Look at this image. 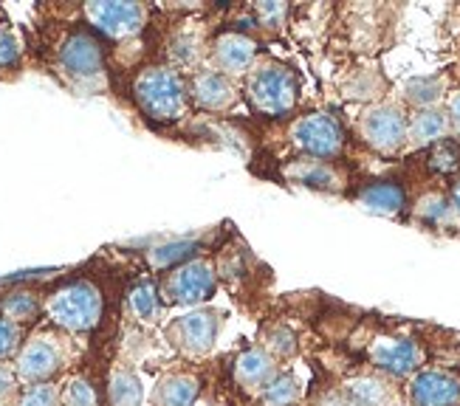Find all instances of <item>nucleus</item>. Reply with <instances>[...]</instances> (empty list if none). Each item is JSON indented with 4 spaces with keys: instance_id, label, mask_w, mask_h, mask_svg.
Returning a JSON list of instances; mask_svg holds the SVG:
<instances>
[{
    "instance_id": "2",
    "label": "nucleus",
    "mask_w": 460,
    "mask_h": 406,
    "mask_svg": "<svg viewBox=\"0 0 460 406\" xmlns=\"http://www.w3.org/2000/svg\"><path fill=\"white\" fill-rule=\"evenodd\" d=\"M49 316L66 331H91L102 316V296L91 282H71L49 299Z\"/></svg>"
},
{
    "instance_id": "36",
    "label": "nucleus",
    "mask_w": 460,
    "mask_h": 406,
    "mask_svg": "<svg viewBox=\"0 0 460 406\" xmlns=\"http://www.w3.org/2000/svg\"><path fill=\"white\" fill-rule=\"evenodd\" d=\"M449 113H452V125H455L457 133H460V93L452 96V102H449Z\"/></svg>"
},
{
    "instance_id": "10",
    "label": "nucleus",
    "mask_w": 460,
    "mask_h": 406,
    "mask_svg": "<svg viewBox=\"0 0 460 406\" xmlns=\"http://www.w3.org/2000/svg\"><path fill=\"white\" fill-rule=\"evenodd\" d=\"M59 66L74 79H93L102 71V49L91 34H74L59 51Z\"/></svg>"
},
{
    "instance_id": "28",
    "label": "nucleus",
    "mask_w": 460,
    "mask_h": 406,
    "mask_svg": "<svg viewBox=\"0 0 460 406\" xmlns=\"http://www.w3.org/2000/svg\"><path fill=\"white\" fill-rule=\"evenodd\" d=\"M63 406H96V393L85 378L68 381V387L63 393Z\"/></svg>"
},
{
    "instance_id": "5",
    "label": "nucleus",
    "mask_w": 460,
    "mask_h": 406,
    "mask_svg": "<svg viewBox=\"0 0 460 406\" xmlns=\"http://www.w3.org/2000/svg\"><path fill=\"white\" fill-rule=\"evenodd\" d=\"M362 133L370 147L382 150V153H393L402 147L407 138V119L393 105L373 108L362 121Z\"/></svg>"
},
{
    "instance_id": "30",
    "label": "nucleus",
    "mask_w": 460,
    "mask_h": 406,
    "mask_svg": "<svg viewBox=\"0 0 460 406\" xmlns=\"http://www.w3.org/2000/svg\"><path fill=\"white\" fill-rule=\"evenodd\" d=\"M20 344V328L9 319H0V358H9Z\"/></svg>"
},
{
    "instance_id": "35",
    "label": "nucleus",
    "mask_w": 460,
    "mask_h": 406,
    "mask_svg": "<svg viewBox=\"0 0 460 406\" xmlns=\"http://www.w3.org/2000/svg\"><path fill=\"white\" fill-rule=\"evenodd\" d=\"M12 390H14V373L0 364V398H6Z\"/></svg>"
},
{
    "instance_id": "31",
    "label": "nucleus",
    "mask_w": 460,
    "mask_h": 406,
    "mask_svg": "<svg viewBox=\"0 0 460 406\" xmlns=\"http://www.w3.org/2000/svg\"><path fill=\"white\" fill-rule=\"evenodd\" d=\"M432 167L435 170H444V172H449V170L457 167V150L449 145V141H444V145L432 153Z\"/></svg>"
},
{
    "instance_id": "11",
    "label": "nucleus",
    "mask_w": 460,
    "mask_h": 406,
    "mask_svg": "<svg viewBox=\"0 0 460 406\" xmlns=\"http://www.w3.org/2000/svg\"><path fill=\"white\" fill-rule=\"evenodd\" d=\"M412 403L415 406H457L460 403V381L447 373H438V370H427L421 375H415Z\"/></svg>"
},
{
    "instance_id": "25",
    "label": "nucleus",
    "mask_w": 460,
    "mask_h": 406,
    "mask_svg": "<svg viewBox=\"0 0 460 406\" xmlns=\"http://www.w3.org/2000/svg\"><path fill=\"white\" fill-rule=\"evenodd\" d=\"M0 308H4V319H9L14 324L26 322V319H31L37 313V296L29 294V291H17V294H9Z\"/></svg>"
},
{
    "instance_id": "21",
    "label": "nucleus",
    "mask_w": 460,
    "mask_h": 406,
    "mask_svg": "<svg viewBox=\"0 0 460 406\" xmlns=\"http://www.w3.org/2000/svg\"><path fill=\"white\" fill-rule=\"evenodd\" d=\"M348 395H350V403L353 406H385L390 401L387 395V387L382 381L376 378H358L348 387Z\"/></svg>"
},
{
    "instance_id": "32",
    "label": "nucleus",
    "mask_w": 460,
    "mask_h": 406,
    "mask_svg": "<svg viewBox=\"0 0 460 406\" xmlns=\"http://www.w3.org/2000/svg\"><path fill=\"white\" fill-rule=\"evenodd\" d=\"M17 40H14V34L12 31H6V29H0V68L4 66H12L14 59H17Z\"/></svg>"
},
{
    "instance_id": "22",
    "label": "nucleus",
    "mask_w": 460,
    "mask_h": 406,
    "mask_svg": "<svg viewBox=\"0 0 460 406\" xmlns=\"http://www.w3.org/2000/svg\"><path fill=\"white\" fill-rule=\"evenodd\" d=\"M158 291L150 282H142V286H136L133 294H130V311L142 319V322H153L158 316Z\"/></svg>"
},
{
    "instance_id": "14",
    "label": "nucleus",
    "mask_w": 460,
    "mask_h": 406,
    "mask_svg": "<svg viewBox=\"0 0 460 406\" xmlns=\"http://www.w3.org/2000/svg\"><path fill=\"white\" fill-rule=\"evenodd\" d=\"M254 59V43L243 34H224L215 46V63L224 71H246Z\"/></svg>"
},
{
    "instance_id": "8",
    "label": "nucleus",
    "mask_w": 460,
    "mask_h": 406,
    "mask_svg": "<svg viewBox=\"0 0 460 406\" xmlns=\"http://www.w3.org/2000/svg\"><path fill=\"white\" fill-rule=\"evenodd\" d=\"M221 331V316L212 311H195L190 316H181L172 324L175 344L190 356H201L212 348V341Z\"/></svg>"
},
{
    "instance_id": "9",
    "label": "nucleus",
    "mask_w": 460,
    "mask_h": 406,
    "mask_svg": "<svg viewBox=\"0 0 460 406\" xmlns=\"http://www.w3.org/2000/svg\"><path fill=\"white\" fill-rule=\"evenodd\" d=\"M170 296L181 304H195V302H204L212 296L215 291V274H212V266L204 260H195V262H187L184 269H178L170 282Z\"/></svg>"
},
{
    "instance_id": "1",
    "label": "nucleus",
    "mask_w": 460,
    "mask_h": 406,
    "mask_svg": "<svg viewBox=\"0 0 460 406\" xmlns=\"http://www.w3.org/2000/svg\"><path fill=\"white\" fill-rule=\"evenodd\" d=\"M136 102L155 121H172L184 113V85L170 68H147L133 85Z\"/></svg>"
},
{
    "instance_id": "4",
    "label": "nucleus",
    "mask_w": 460,
    "mask_h": 406,
    "mask_svg": "<svg viewBox=\"0 0 460 406\" xmlns=\"http://www.w3.org/2000/svg\"><path fill=\"white\" fill-rule=\"evenodd\" d=\"M291 138L296 141L299 147L311 155H319V158H331L342 150V128H339V121L328 113H311V116H303L294 125L291 130Z\"/></svg>"
},
{
    "instance_id": "33",
    "label": "nucleus",
    "mask_w": 460,
    "mask_h": 406,
    "mask_svg": "<svg viewBox=\"0 0 460 406\" xmlns=\"http://www.w3.org/2000/svg\"><path fill=\"white\" fill-rule=\"evenodd\" d=\"M257 14H260V20H263L266 26H277L279 20L286 17V6L283 4H260Z\"/></svg>"
},
{
    "instance_id": "37",
    "label": "nucleus",
    "mask_w": 460,
    "mask_h": 406,
    "mask_svg": "<svg viewBox=\"0 0 460 406\" xmlns=\"http://www.w3.org/2000/svg\"><path fill=\"white\" fill-rule=\"evenodd\" d=\"M455 207H457V212H460V184L455 187Z\"/></svg>"
},
{
    "instance_id": "3",
    "label": "nucleus",
    "mask_w": 460,
    "mask_h": 406,
    "mask_svg": "<svg viewBox=\"0 0 460 406\" xmlns=\"http://www.w3.org/2000/svg\"><path fill=\"white\" fill-rule=\"evenodd\" d=\"M249 96L254 102L257 110L279 116L291 110L294 99H296V83L288 68L269 63L263 68H257L249 79Z\"/></svg>"
},
{
    "instance_id": "13",
    "label": "nucleus",
    "mask_w": 460,
    "mask_h": 406,
    "mask_svg": "<svg viewBox=\"0 0 460 406\" xmlns=\"http://www.w3.org/2000/svg\"><path fill=\"white\" fill-rule=\"evenodd\" d=\"M192 91H195V99L198 105H204L209 110H224L234 102V88L232 83L217 71H204L195 76L192 83Z\"/></svg>"
},
{
    "instance_id": "24",
    "label": "nucleus",
    "mask_w": 460,
    "mask_h": 406,
    "mask_svg": "<svg viewBox=\"0 0 460 406\" xmlns=\"http://www.w3.org/2000/svg\"><path fill=\"white\" fill-rule=\"evenodd\" d=\"M296 395H299L296 378L294 375H279V378L266 384L263 403L266 406H291L296 401Z\"/></svg>"
},
{
    "instance_id": "16",
    "label": "nucleus",
    "mask_w": 460,
    "mask_h": 406,
    "mask_svg": "<svg viewBox=\"0 0 460 406\" xmlns=\"http://www.w3.org/2000/svg\"><path fill=\"white\" fill-rule=\"evenodd\" d=\"M358 203H362L367 212H376V215H395L404 207V192H402V187L385 181V184L367 187L362 195H358Z\"/></svg>"
},
{
    "instance_id": "26",
    "label": "nucleus",
    "mask_w": 460,
    "mask_h": 406,
    "mask_svg": "<svg viewBox=\"0 0 460 406\" xmlns=\"http://www.w3.org/2000/svg\"><path fill=\"white\" fill-rule=\"evenodd\" d=\"M441 93H444V83L438 76L412 79V83L407 85V96L412 102H418V105H429V102H435Z\"/></svg>"
},
{
    "instance_id": "19",
    "label": "nucleus",
    "mask_w": 460,
    "mask_h": 406,
    "mask_svg": "<svg viewBox=\"0 0 460 406\" xmlns=\"http://www.w3.org/2000/svg\"><path fill=\"white\" fill-rule=\"evenodd\" d=\"M288 178H294L296 184L314 187V190L336 187V172L331 167H325L323 161H296L294 167H288Z\"/></svg>"
},
{
    "instance_id": "17",
    "label": "nucleus",
    "mask_w": 460,
    "mask_h": 406,
    "mask_svg": "<svg viewBox=\"0 0 460 406\" xmlns=\"http://www.w3.org/2000/svg\"><path fill=\"white\" fill-rule=\"evenodd\" d=\"M198 398V381L190 375H172L162 381V387L155 393L158 406H192Z\"/></svg>"
},
{
    "instance_id": "23",
    "label": "nucleus",
    "mask_w": 460,
    "mask_h": 406,
    "mask_svg": "<svg viewBox=\"0 0 460 406\" xmlns=\"http://www.w3.org/2000/svg\"><path fill=\"white\" fill-rule=\"evenodd\" d=\"M192 252H198L195 243H190V240H175V243H167V246L153 249L150 252V262H153L155 269H170V266H175V262L187 260Z\"/></svg>"
},
{
    "instance_id": "20",
    "label": "nucleus",
    "mask_w": 460,
    "mask_h": 406,
    "mask_svg": "<svg viewBox=\"0 0 460 406\" xmlns=\"http://www.w3.org/2000/svg\"><path fill=\"white\" fill-rule=\"evenodd\" d=\"M111 403L113 406H138L142 403V384L128 370H119L111 375Z\"/></svg>"
},
{
    "instance_id": "6",
    "label": "nucleus",
    "mask_w": 460,
    "mask_h": 406,
    "mask_svg": "<svg viewBox=\"0 0 460 406\" xmlns=\"http://www.w3.org/2000/svg\"><path fill=\"white\" fill-rule=\"evenodd\" d=\"M85 14L99 31L116 40L136 34L145 23V9L138 4H88Z\"/></svg>"
},
{
    "instance_id": "15",
    "label": "nucleus",
    "mask_w": 460,
    "mask_h": 406,
    "mask_svg": "<svg viewBox=\"0 0 460 406\" xmlns=\"http://www.w3.org/2000/svg\"><path fill=\"white\" fill-rule=\"evenodd\" d=\"M234 378L249 390L266 387L274 378V361L263 350H246L234 361Z\"/></svg>"
},
{
    "instance_id": "18",
    "label": "nucleus",
    "mask_w": 460,
    "mask_h": 406,
    "mask_svg": "<svg viewBox=\"0 0 460 406\" xmlns=\"http://www.w3.org/2000/svg\"><path fill=\"white\" fill-rule=\"evenodd\" d=\"M412 145H432V141H441L449 130V119L441 110H424L412 119V125L407 128Z\"/></svg>"
},
{
    "instance_id": "12",
    "label": "nucleus",
    "mask_w": 460,
    "mask_h": 406,
    "mask_svg": "<svg viewBox=\"0 0 460 406\" xmlns=\"http://www.w3.org/2000/svg\"><path fill=\"white\" fill-rule=\"evenodd\" d=\"M370 358L376 367H382L393 375H410L421 364V350L410 339H385L373 344Z\"/></svg>"
},
{
    "instance_id": "7",
    "label": "nucleus",
    "mask_w": 460,
    "mask_h": 406,
    "mask_svg": "<svg viewBox=\"0 0 460 406\" xmlns=\"http://www.w3.org/2000/svg\"><path fill=\"white\" fill-rule=\"evenodd\" d=\"M59 364H63V353H59L54 339H31L17 356V378L29 384H43L59 370Z\"/></svg>"
},
{
    "instance_id": "27",
    "label": "nucleus",
    "mask_w": 460,
    "mask_h": 406,
    "mask_svg": "<svg viewBox=\"0 0 460 406\" xmlns=\"http://www.w3.org/2000/svg\"><path fill=\"white\" fill-rule=\"evenodd\" d=\"M418 215L429 223H449L452 220V207L449 200L441 195H427L421 203H418Z\"/></svg>"
},
{
    "instance_id": "34",
    "label": "nucleus",
    "mask_w": 460,
    "mask_h": 406,
    "mask_svg": "<svg viewBox=\"0 0 460 406\" xmlns=\"http://www.w3.org/2000/svg\"><path fill=\"white\" fill-rule=\"evenodd\" d=\"M271 348L277 350V353H294V336L286 331V328H277L274 333H271Z\"/></svg>"
},
{
    "instance_id": "29",
    "label": "nucleus",
    "mask_w": 460,
    "mask_h": 406,
    "mask_svg": "<svg viewBox=\"0 0 460 406\" xmlns=\"http://www.w3.org/2000/svg\"><path fill=\"white\" fill-rule=\"evenodd\" d=\"M59 393L51 384H31V387L20 398V406H57Z\"/></svg>"
}]
</instances>
